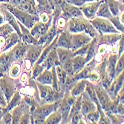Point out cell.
Here are the masks:
<instances>
[{"label": "cell", "mask_w": 124, "mask_h": 124, "mask_svg": "<svg viewBox=\"0 0 124 124\" xmlns=\"http://www.w3.org/2000/svg\"><path fill=\"white\" fill-rule=\"evenodd\" d=\"M83 16L69 19L66 23L65 29L71 33L84 32L88 33L92 38L97 37L98 35V32L92 26L90 21L84 19Z\"/></svg>", "instance_id": "obj_1"}, {"label": "cell", "mask_w": 124, "mask_h": 124, "mask_svg": "<svg viewBox=\"0 0 124 124\" xmlns=\"http://www.w3.org/2000/svg\"><path fill=\"white\" fill-rule=\"evenodd\" d=\"M61 100L54 103H44L36 107L35 109L31 112V123H45L46 118L53 111L57 110Z\"/></svg>", "instance_id": "obj_2"}, {"label": "cell", "mask_w": 124, "mask_h": 124, "mask_svg": "<svg viewBox=\"0 0 124 124\" xmlns=\"http://www.w3.org/2000/svg\"><path fill=\"white\" fill-rule=\"evenodd\" d=\"M2 6L12 14L17 19V21H19L20 23H22L28 29H31L36 22L39 21V17L38 16L24 12V11L16 8V7L11 5L10 3L2 4Z\"/></svg>", "instance_id": "obj_3"}, {"label": "cell", "mask_w": 124, "mask_h": 124, "mask_svg": "<svg viewBox=\"0 0 124 124\" xmlns=\"http://www.w3.org/2000/svg\"><path fill=\"white\" fill-rule=\"evenodd\" d=\"M94 29L98 32L99 35L106 34V33H118V31L111 22L108 19L102 17H95L89 20Z\"/></svg>", "instance_id": "obj_4"}, {"label": "cell", "mask_w": 124, "mask_h": 124, "mask_svg": "<svg viewBox=\"0 0 124 124\" xmlns=\"http://www.w3.org/2000/svg\"><path fill=\"white\" fill-rule=\"evenodd\" d=\"M16 91V82L5 74L0 77V93H2L8 103Z\"/></svg>", "instance_id": "obj_5"}, {"label": "cell", "mask_w": 124, "mask_h": 124, "mask_svg": "<svg viewBox=\"0 0 124 124\" xmlns=\"http://www.w3.org/2000/svg\"><path fill=\"white\" fill-rule=\"evenodd\" d=\"M92 37L88 35V33H71V51H74L85 45L91 42Z\"/></svg>", "instance_id": "obj_6"}, {"label": "cell", "mask_w": 124, "mask_h": 124, "mask_svg": "<svg viewBox=\"0 0 124 124\" xmlns=\"http://www.w3.org/2000/svg\"><path fill=\"white\" fill-rule=\"evenodd\" d=\"M94 88L97 97L98 102L103 111H106L111 101V98L108 94L106 90L101 85L100 83L94 84Z\"/></svg>", "instance_id": "obj_7"}, {"label": "cell", "mask_w": 124, "mask_h": 124, "mask_svg": "<svg viewBox=\"0 0 124 124\" xmlns=\"http://www.w3.org/2000/svg\"><path fill=\"white\" fill-rule=\"evenodd\" d=\"M103 0L94 2H85L83 5L80 6V9L81 10L83 14L88 19H92L96 16V12L99 8V5Z\"/></svg>", "instance_id": "obj_8"}, {"label": "cell", "mask_w": 124, "mask_h": 124, "mask_svg": "<svg viewBox=\"0 0 124 124\" xmlns=\"http://www.w3.org/2000/svg\"><path fill=\"white\" fill-rule=\"evenodd\" d=\"M52 23V16L47 22H43L42 21H38L33 25V26L31 28V35L35 39H38L40 37L44 35L47 32L49 27Z\"/></svg>", "instance_id": "obj_9"}, {"label": "cell", "mask_w": 124, "mask_h": 124, "mask_svg": "<svg viewBox=\"0 0 124 124\" xmlns=\"http://www.w3.org/2000/svg\"><path fill=\"white\" fill-rule=\"evenodd\" d=\"M44 48H45L44 46H41V45L39 44L28 45L27 51L25 56V59L28 60L33 65L39 59Z\"/></svg>", "instance_id": "obj_10"}, {"label": "cell", "mask_w": 124, "mask_h": 124, "mask_svg": "<svg viewBox=\"0 0 124 124\" xmlns=\"http://www.w3.org/2000/svg\"><path fill=\"white\" fill-rule=\"evenodd\" d=\"M61 10L63 11L62 16L65 17L66 19L83 16L81 10L79 8H77V6L71 5L69 3L66 2L65 1L63 2L62 7H61Z\"/></svg>", "instance_id": "obj_11"}, {"label": "cell", "mask_w": 124, "mask_h": 124, "mask_svg": "<svg viewBox=\"0 0 124 124\" xmlns=\"http://www.w3.org/2000/svg\"><path fill=\"white\" fill-rule=\"evenodd\" d=\"M97 110V106L90 99L88 94L85 91L82 94V100H81V108H80V113L85 117L87 114L92 111Z\"/></svg>", "instance_id": "obj_12"}, {"label": "cell", "mask_w": 124, "mask_h": 124, "mask_svg": "<svg viewBox=\"0 0 124 124\" xmlns=\"http://www.w3.org/2000/svg\"><path fill=\"white\" fill-rule=\"evenodd\" d=\"M54 48L71 49V33L69 32L66 29L60 33Z\"/></svg>", "instance_id": "obj_13"}, {"label": "cell", "mask_w": 124, "mask_h": 124, "mask_svg": "<svg viewBox=\"0 0 124 124\" xmlns=\"http://www.w3.org/2000/svg\"><path fill=\"white\" fill-rule=\"evenodd\" d=\"M123 33H106L103 35H97L96 37L97 39L98 46L100 45H109L115 44L117 41H118L122 35Z\"/></svg>", "instance_id": "obj_14"}, {"label": "cell", "mask_w": 124, "mask_h": 124, "mask_svg": "<svg viewBox=\"0 0 124 124\" xmlns=\"http://www.w3.org/2000/svg\"><path fill=\"white\" fill-rule=\"evenodd\" d=\"M41 64L45 68V69H47V70H50L53 66L60 64L59 61V58H58V55H57V51H56L55 48H54L49 52L46 58L43 60V62Z\"/></svg>", "instance_id": "obj_15"}, {"label": "cell", "mask_w": 124, "mask_h": 124, "mask_svg": "<svg viewBox=\"0 0 124 124\" xmlns=\"http://www.w3.org/2000/svg\"><path fill=\"white\" fill-rule=\"evenodd\" d=\"M28 45L24 43L23 42H19L10 49L13 54L15 62L22 61V58L25 57Z\"/></svg>", "instance_id": "obj_16"}, {"label": "cell", "mask_w": 124, "mask_h": 124, "mask_svg": "<svg viewBox=\"0 0 124 124\" xmlns=\"http://www.w3.org/2000/svg\"><path fill=\"white\" fill-rule=\"evenodd\" d=\"M0 11L2 12V15L4 16V18H5V22H8V23L10 24L12 28L14 29V31L17 33V34L21 38V31H20V28H19V26L18 25V22H17V20L16 19V18L14 16V15L11 14L10 12L5 9V8H3L2 5L0 6Z\"/></svg>", "instance_id": "obj_17"}, {"label": "cell", "mask_w": 124, "mask_h": 124, "mask_svg": "<svg viewBox=\"0 0 124 124\" xmlns=\"http://www.w3.org/2000/svg\"><path fill=\"white\" fill-rule=\"evenodd\" d=\"M17 22H18V25L20 28L21 39L22 40V42L27 45L38 44V39H35L31 35L30 30L28 28H27L25 26H24L22 23H20L19 21H17Z\"/></svg>", "instance_id": "obj_18"}, {"label": "cell", "mask_w": 124, "mask_h": 124, "mask_svg": "<svg viewBox=\"0 0 124 124\" xmlns=\"http://www.w3.org/2000/svg\"><path fill=\"white\" fill-rule=\"evenodd\" d=\"M13 111L10 112L11 116H12L13 122L12 123H19L20 119L23 114L28 110H30L28 108V106L25 103H19L18 106H16L15 108L12 109Z\"/></svg>", "instance_id": "obj_19"}, {"label": "cell", "mask_w": 124, "mask_h": 124, "mask_svg": "<svg viewBox=\"0 0 124 124\" xmlns=\"http://www.w3.org/2000/svg\"><path fill=\"white\" fill-rule=\"evenodd\" d=\"M71 106L66 101L65 97H62L57 110L62 115V120L60 123H69V115L71 111Z\"/></svg>", "instance_id": "obj_20"}, {"label": "cell", "mask_w": 124, "mask_h": 124, "mask_svg": "<svg viewBox=\"0 0 124 124\" xmlns=\"http://www.w3.org/2000/svg\"><path fill=\"white\" fill-rule=\"evenodd\" d=\"M36 82L43 84V85H51L53 81V75L51 70L45 69L36 79Z\"/></svg>", "instance_id": "obj_21"}, {"label": "cell", "mask_w": 124, "mask_h": 124, "mask_svg": "<svg viewBox=\"0 0 124 124\" xmlns=\"http://www.w3.org/2000/svg\"><path fill=\"white\" fill-rule=\"evenodd\" d=\"M119 56L117 54H111L109 55V57L107 60V68H106V74H108L111 77L114 79L115 77V69L117 61L118 60Z\"/></svg>", "instance_id": "obj_22"}, {"label": "cell", "mask_w": 124, "mask_h": 124, "mask_svg": "<svg viewBox=\"0 0 124 124\" xmlns=\"http://www.w3.org/2000/svg\"><path fill=\"white\" fill-rule=\"evenodd\" d=\"M86 82V80H80L77 81L76 83L73 85V87L70 89V94L74 97H78L82 94L85 91Z\"/></svg>", "instance_id": "obj_23"}, {"label": "cell", "mask_w": 124, "mask_h": 124, "mask_svg": "<svg viewBox=\"0 0 124 124\" xmlns=\"http://www.w3.org/2000/svg\"><path fill=\"white\" fill-rule=\"evenodd\" d=\"M71 61L74 74L80 72L86 65L85 59L83 56H74L71 58Z\"/></svg>", "instance_id": "obj_24"}, {"label": "cell", "mask_w": 124, "mask_h": 124, "mask_svg": "<svg viewBox=\"0 0 124 124\" xmlns=\"http://www.w3.org/2000/svg\"><path fill=\"white\" fill-rule=\"evenodd\" d=\"M97 46H98L97 39V38L95 37H94L92 39V40L91 41V42H90L89 48L88 49V51H87L86 55H85V57L86 64L88 62H89L90 61H91L94 57H95L96 51H97Z\"/></svg>", "instance_id": "obj_25"}, {"label": "cell", "mask_w": 124, "mask_h": 124, "mask_svg": "<svg viewBox=\"0 0 124 124\" xmlns=\"http://www.w3.org/2000/svg\"><path fill=\"white\" fill-rule=\"evenodd\" d=\"M96 16L97 17H102L108 19L112 16V14L108 8V6L104 0L99 5V8L96 12Z\"/></svg>", "instance_id": "obj_26"}, {"label": "cell", "mask_w": 124, "mask_h": 124, "mask_svg": "<svg viewBox=\"0 0 124 124\" xmlns=\"http://www.w3.org/2000/svg\"><path fill=\"white\" fill-rule=\"evenodd\" d=\"M56 51L57 53L58 58L60 64L63 63L67 60L73 57V51L71 49H67L63 48H55Z\"/></svg>", "instance_id": "obj_27"}, {"label": "cell", "mask_w": 124, "mask_h": 124, "mask_svg": "<svg viewBox=\"0 0 124 124\" xmlns=\"http://www.w3.org/2000/svg\"><path fill=\"white\" fill-rule=\"evenodd\" d=\"M22 101V96H21V93H19V92L16 91V92L14 94L13 97L10 98V101L8 103L7 106L5 108V111H10L12 110L14 108H15L16 106H18Z\"/></svg>", "instance_id": "obj_28"}, {"label": "cell", "mask_w": 124, "mask_h": 124, "mask_svg": "<svg viewBox=\"0 0 124 124\" xmlns=\"http://www.w3.org/2000/svg\"><path fill=\"white\" fill-rule=\"evenodd\" d=\"M104 1L107 3L112 16H117L120 14V10H121V11L123 10L120 8V7H123V5H120L117 0H104Z\"/></svg>", "instance_id": "obj_29"}, {"label": "cell", "mask_w": 124, "mask_h": 124, "mask_svg": "<svg viewBox=\"0 0 124 124\" xmlns=\"http://www.w3.org/2000/svg\"><path fill=\"white\" fill-rule=\"evenodd\" d=\"M62 120V115L58 110H56L51 113L45 120V123L46 124H58Z\"/></svg>", "instance_id": "obj_30"}, {"label": "cell", "mask_w": 124, "mask_h": 124, "mask_svg": "<svg viewBox=\"0 0 124 124\" xmlns=\"http://www.w3.org/2000/svg\"><path fill=\"white\" fill-rule=\"evenodd\" d=\"M55 70H56V73H57V76L58 78V81H59V84H60V90H61V87H63L65 85L68 74L62 69V68L60 64L55 65Z\"/></svg>", "instance_id": "obj_31"}, {"label": "cell", "mask_w": 124, "mask_h": 124, "mask_svg": "<svg viewBox=\"0 0 124 124\" xmlns=\"http://www.w3.org/2000/svg\"><path fill=\"white\" fill-rule=\"evenodd\" d=\"M21 64L12 63L9 68V76L13 78H17L21 73Z\"/></svg>", "instance_id": "obj_32"}, {"label": "cell", "mask_w": 124, "mask_h": 124, "mask_svg": "<svg viewBox=\"0 0 124 124\" xmlns=\"http://www.w3.org/2000/svg\"><path fill=\"white\" fill-rule=\"evenodd\" d=\"M31 80H35V79L45 70V68L42 64L34 63L31 68Z\"/></svg>", "instance_id": "obj_33"}, {"label": "cell", "mask_w": 124, "mask_h": 124, "mask_svg": "<svg viewBox=\"0 0 124 124\" xmlns=\"http://www.w3.org/2000/svg\"><path fill=\"white\" fill-rule=\"evenodd\" d=\"M124 69V54L123 53L118 57V60L117 61L115 69V77L114 78L117 77L121 72L123 71Z\"/></svg>", "instance_id": "obj_34"}, {"label": "cell", "mask_w": 124, "mask_h": 124, "mask_svg": "<svg viewBox=\"0 0 124 124\" xmlns=\"http://www.w3.org/2000/svg\"><path fill=\"white\" fill-rule=\"evenodd\" d=\"M85 118L87 121V123H97L100 119V113L97 110L92 111L87 114Z\"/></svg>", "instance_id": "obj_35"}, {"label": "cell", "mask_w": 124, "mask_h": 124, "mask_svg": "<svg viewBox=\"0 0 124 124\" xmlns=\"http://www.w3.org/2000/svg\"><path fill=\"white\" fill-rule=\"evenodd\" d=\"M61 66L62 68V69L66 72L68 76H71V77L74 76V70H73V65H72L71 58L67 60L63 63H62Z\"/></svg>", "instance_id": "obj_36"}, {"label": "cell", "mask_w": 124, "mask_h": 124, "mask_svg": "<svg viewBox=\"0 0 124 124\" xmlns=\"http://www.w3.org/2000/svg\"><path fill=\"white\" fill-rule=\"evenodd\" d=\"M108 20L111 22L112 25L115 26V28L118 31H120V33H123L124 32V28H123V24L120 22V18H119V16H112L111 18L108 19Z\"/></svg>", "instance_id": "obj_37"}, {"label": "cell", "mask_w": 124, "mask_h": 124, "mask_svg": "<svg viewBox=\"0 0 124 124\" xmlns=\"http://www.w3.org/2000/svg\"><path fill=\"white\" fill-rule=\"evenodd\" d=\"M113 80L114 79L112 77H111L108 74H106V75L103 77L102 83H101V85H102L106 90H107L109 88V86H110L111 83H112V81H113Z\"/></svg>", "instance_id": "obj_38"}, {"label": "cell", "mask_w": 124, "mask_h": 124, "mask_svg": "<svg viewBox=\"0 0 124 124\" xmlns=\"http://www.w3.org/2000/svg\"><path fill=\"white\" fill-rule=\"evenodd\" d=\"M12 122H13V119L10 111H6L2 117L1 120H0V123L8 124V123H12Z\"/></svg>", "instance_id": "obj_39"}, {"label": "cell", "mask_w": 124, "mask_h": 124, "mask_svg": "<svg viewBox=\"0 0 124 124\" xmlns=\"http://www.w3.org/2000/svg\"><path fill=\"white\" fill-rule=\"evenodd\" d=\"M119 44H118V50H117V55L120 56L123 53V50H124V35L123 33H122L121 37L119 39Z\"/></svg>", "instance_id": "obj_40"}, {"label": "cell", "mask_w": 124, "mask_h": 124, "mask_svg": "<svg viewBox=\"0 0 124 124\" xmlns=\"http://www.w3.org/2000/svg\"><path fill=\"white\" fill-rule=\"evenodd\" d=\"M65 1L71 5L80 7L85 3V0H65Z\"/></svg>", "instance_id": "obj_41"}, {"label": "cell", "mask_w": 124, "mask_h": 124, "mask_svg": "<svg viewBox=\"0 0 124 124\" xmlns=\"http://www.w3.org/2000/svg\"><path fill=\"white\" fill-rule=\"evenodd\" d=\"M51 19V17L48 16V12H46V11H44V12H42L40 16H39V19L40 21L43 22H47L49 19Z\"/></svg>", "instance_id": "obj_42"}, {"label": "cell", "mask_w": 124, "mask_h": 124, "mask_svg": "<svg viewBox=\"0 0 124 124\" xmlns=\"http://www.w3.org/2000/svg\"><path fill=\"white\" fill-rule=\"evenodd\" d=\"M124 114V105L123 103H118L117 106V115H123Z\"/></svg>", "instance_id": "obj_43"}, {"label": "cell", "mask_w": 124, "mask_h": 124, "mask_svg": "<svg viewBox=\"0 0 124 124\" xmlns=\"http://www.w3.org/2000/svg\"><path fill=\"white\" fill-rule=\"evenodd\" d=\"M37 2L39 3V5H40V7H43V8H48L49 4L54 8V6L51 4V2H49V0H37Z\"/></svg>", "instance_id": "obj_44"}, {"label": "cell", "mask_w": 124, "mask_h": 124, "mask_svg": "<svg viewBox=\"0 0 124 124\" xmlns=\"http://www.w3.org/2000/svg\"><path fill=\"white\" fill-rule=\"evenodd\" d=\"M7 105H8V102L5 96L2 93H0V106L2 108H5Z\"/></svg>", "instance_id": "obj_45"}, {"label": "cell", "mask_w": 124, "mask_h": 124, "mask_svg": "<svg viewBox=\"0 0 124 124\" xmlns=\"http://www.w3.org/2000/svg\"><path fill=\"white\" fill-rule=\"evenodd\" d=\"M0 2H2V3H9V0H0Z\"/></svg>", "instance_id": "obj_46"}]
</instances>
